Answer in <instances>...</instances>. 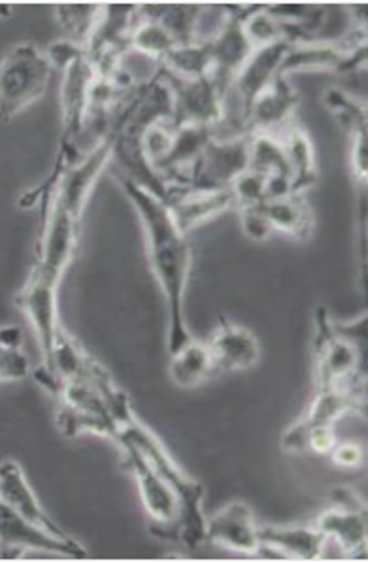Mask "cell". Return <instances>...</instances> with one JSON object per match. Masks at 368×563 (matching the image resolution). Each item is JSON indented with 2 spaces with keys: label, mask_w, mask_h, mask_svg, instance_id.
Here are the masks:
<instances>
[{
  "label": "cell",
  "mask_w": 368,
  "mask_h": 563,
  "mask_svg": "<svg viewBox=\"0 0 368 563\" xmlns=\"http://www.w3.org/2000/svg\"><path fill=\"white\" fill-rule=\"evenodd\" d=\"M121 186L144 225L149 265L167 301L168 352L172 354L193 339L183 316V297L193 267V250L189 246L188 235H183L176 225L167 202L129 178H123Z\"/></svg>",
  "instance_id": "obj_1"
},
{
  "label": "cell",
  "mask_w": 368,
  "mask_h": 563,
  "mask_svg": "<svg viewBox=\"0 0 368 563\" xmlns=\"http://www.w3.org/2000/svg\"><path fill=\"white\" fill-rule=\"evenodd\" d=\"M118 441H127L134 449L146 457V462L154 467L155 473L161 476L163 481L172 488L176 497L180 499L181 523L180 539L189 550L199 549L207 539H204V528H207V517L202 510L204 501V486L197 478L189 476L180 465L175 462V457L168 454L165 444L155 437L154 431L146 428L144 423L136 418L133 409L118 418Z\"/></svg>",
  "instance_id": "obj_2"
},
{
  "label": "cell",
  "mask_w": 368,
  "mask_h": 563,
  "mask_svg": "<svg viewBox=\"0 0 368 563\" xmlns=\"http://www.w3.org/2000/svg\"><path fill=\"white\" fill-rule=\"evenodd\" d=\"M367 314L352 323H336L327 310H315V384L317 389L346 388L365 391Z\"/></svg>",
  "instance_id": "obj_3"
},
{
  "label": "cell",
  "mask_w": 368,
  "mask_h": 563,
  "mask_svg": "<svg viewBox=\"0 0 368 563\" xmlns=\"http://www.w3.org/2000/svg\"><path fill=\"white\" fill-rule=\"evenodd\" d=\"M54 65L33 44H20L0 60V123L41 101L52 80Z\"/></svg>",
  "instance_id": "obj_4"
},
{
  "label": "cell",
  "mask_w": 368,
  "mask_h": 563,
  "mask_svg": "<svg viewBox=\"0 0 368 563\" xmlns=\"http://www.w3.org/2000/svg\"><path fill=\"white\" fill-rule=\"evenodd\" d=\"M121 450L125 452V462L133 471L136 486L141 492L142 505L147 517L152 520V533L159 539H180L181 505L172 488L161 476L155 473L154 467L146 462L138 450L127 441H120Z\"/></svg>",
  "instance_id": "obj_5"
},
{
  "label": "cell",
  "mask_w": 368,
  "mask_h": 563,
  "mask_svg": "<svg viewBox=\"0 0 368 563\" xmlns=\"http://www.w3.org/2000/svg\"><path fill=\"white\" fill-rule=\"evenodd\" d=\"M312 526L325 537L327 544H335L344 558L367 560V507L354 489H335L333 504Z\"/></svg>",
  "instance_id": "obj_6"
},
{
  "label": "cell",
  "mask_w": 368,
  "mask_h": 563,
  "mask_svg": "<svg viewBox=\"0 0 368 563\" xmlns=\"http://www.w3.org/2000/svg\"><path fill=\"white\" fill-rule=\"evenodd\" d=\"M59 276L49 275L42 268H31L25 286L15 296V307L27 318L38 342L42 363L49 357L55 339L60 333L59 309H57V289Z\"/></svg>",
  "instance_id": "obj_7"
},
{
  "label": "cell",
  "mask_w": 368,
  "mask_h": 563,
  "mask_svg": "<svg viewBox=\"0 0 368 563\" xmlns=\"http://www.w3.org/2000/svg\"><path fill=\"white\" fill-rule=\"evenodd\" d=\"M248 155L249 134L235 139L212 136L189 173L186 191L231 188V184L248 168Z\"/></svg>",
  "instance_id": "obj_8"
},
{
  "label": "cell",
  "mask_w": 368,
  "mask_h": 563,
  "mask_svg": "<svg viewBox=\"0 0 368 563\" xmlns=\"http://www.w3.org/2000/svg\"><path fill=\"white\" fill-rule=\"evenodd\" d=\"M367 391L346 388L317 389L309 410L283 433L281 446L286 452H301L302 437L312 428L336 426L344 416L363 415Z\"/></svg>",
  "instance_id": "obj_9"
},
{
  "label": "cell",
  "mask_w": 368,
  "mask_h": 563,
  "mask_svg": "<svg viewBox=\"0 0 368 563\" xmlns=\"http://www.w3.org/2000/svg\"><path fill=\"white\" fill-rule=\"evenodd\" d=\"M0 501L14 510L18 517L23 518L29 526L44 531L59 541H76L73 536L55 522L54 518L42 509L38 497L34 496L27 476L21 465L14 460L0 463Z\"/></svg>",
  "instance_id": "obj_10"
},
{
  "label": "cell",
  "mask_w": 368,
  "mask_h": 563,
  "mask_svg": "<svg viewBox=\"0 0 368 563\" xmlns=\"http://www.w3.org/2000/svg\"><path fill=\"white\" fill-rule=\"evenodd\" d=\"M204 539L215 547L246 556H259L261 549L254 510L244 501L225 505L214 517L207 518Z\"/></svg>",
  "instance_id": "obj_11"
},
{
  "label": "cell",
  "mask_w": 368,
  "mask_h": 563,
  "mask_svg": "<svg viewBox=\"0 0 368 563\" xmlns=\"http://www.w3.org/2000/svg\"><path fill=\"white\" fill-rule=\"evenodd\" d=\"M0 550L2 560H14L27 550L63 554V556L83 558L86 549L78 541H59L44 531L29 526L14 510L0 501Z\"/></svg>",
  "instance_id": "obj_12"
},
{
  "label": "cell",
  "mask_w": 368,
  "mask_h": 563,
  "mask_svg": "<svg viewBox=\"0 0 368 563\" xmlns=\"http://www.w3.org/2000/svg\"><path fill=\"white\" fill-rule=\"evenodd\" d=\"M259 556L294 562H315L325 558V537L309 526H259Z\"/></svg>",
  "instance_id": "obj_13"
},
{
  "label": "cell",
  "mask_w": 368,
  "mask_h": 563,
  "mask_svg": "<svg viewBox=\"0 0 368 563\" xmlns=\"http://www.w3.org/2000/svg\"><path fill=\"white\" fill-rule=\"evenodd\" d=\"M297 104L299 97L289 86L288 76L278 73L249 108L246 131L248 134H280L293 123Z\"/></svg>",
  "instance_id": "obj_14"
},
{
  "label": "cell",
  "mask_w": 368,
  "mask_h": 563,
  "mask_svg": "<svg viewBox=\"0 0 368 563\" xmlns=\"http://www.w3.org/2000/svg\"><path fill=\"white\" fill-rule=\"evenodd\" d=\"M218 373L252 369L261 357V346L249 329L221 320L207 341Z\"/></svg>",
  "instance_id": "obj_15"
},
{
  "label": "cell",
  "mask_w": 368,
  "mask_h": 563,
  "mask_svg": "<svg viewBox=\"0 0 368 563\" xmlns=\"http://www.w3.org/2000/svg\"><path fill=\"white\" fill-rule=\"evenodd\" d=\"M170 214L183 235L193 229L214 220L218 216L236 208L235 195L231 188L212 189V191H186L168 201Z\"/></svg>",
  "instance_id": "obj_16"
},
{
  "label": "cell",
  "mask_w": 368,
  "mask_h": 563,
  "mask_svg": "<svg viewBox=\"0 0 368 563\" xmlns=\"http://www.w3.org/2000/svg\"><path fill=\"white\" fill-rule=\"evenodd\" d=\"M259 212L267 218L272 231L291 236L294 241H309L314 233V212L302 195H283L259 205Z\"/></svg>",
  "instance_id": "obj_17"
},
{
  "label": "cell",
  "mask_w": 368,
  "mask_h": 563,
  "mask_svg": "<svg viewBox=\"0 0 368 563\" xmlns=\"http://www.w3.org/2000/svg\"><path fill=\"white\" fill-rule=\"evenodd\" d=\"M214 357L207 342L191 341L170 354L168 375L178 388L191 389L201 386L215 375Z\"/></svg>",
  "instance_id": "obj_18"
},
{
  "label": "cell",
  "mask_w": 368,
  "mask_h": 563,
  "mask_svg": "<svg viewBox=\"0 0 368 563\" xmlns=\"http://www.w3.org/2000/svg\"><path fill=\"white\" fill-rule=\"evenodd\" d=\"M280 136L291 168V194L302 195L317 181L314 144L297 121L281 131Z\"/></svg>",
  "instance_id": "obj_19"
},
{
  "label": "cell",
  "mask_w": 368,
  "mask_h": 563,
  "mask_svg": "<svg viewBox=\"0 0 368 563\" xmlns=\"http://www.w3.org/2000/svg\"><path fill=\"white\" fill-rule=\"evenodd\" d=\"M101 14L102 7H94V4H63L57 8V20L67 34L65 41L86 49L97 29V23L101 20Z\"/></svg>",
  "instance_id": "obj_20"
},
{
  "label": "cell",
  "mask_w": 368,
  "mask_h": 563,
  "mask_svg": "<svg viewBox=\"0 0 368 563\" xmlns=\"http://www.w3.org/2000/svg\"><path fill=\"white\" fill-rule=\"evenodd\" d=\"M31 375L27 357L23 354V336L18 328L0 329V383L21 380Z\"/></svg>",
  "instance_id": "obj_21"
},
{
  "label": "cell",
  "mask_w": 368,
  "mask_h": 563,
  "mask_svg": "<svg viewBox=\"0 0 368 563\" xmlns=\"http://www.w3.org/2000/svg\"><path fill=\"white\" fill-rule=\"evenodd\" d=\"M336 435L335 426H322V428H312L302 437L301 452H314L328 456L331 450L335 449Z\"/></svg>",
  "instance_id": "obj_22"
},
{
  "label": "cell",
  "mask_w": 368,
  "mask_h": 563,
  "mask_svg": "<svg viewBox=\"0 0 368 563\" xmlns=\"http://www.w3.org/2000/svg\"><path fill=\"white\" fill-rule=\"evenodd\" d=\"M241 212L242 229L252 241H267L268 236L275 231L268 225L267 218L259 212V208H242Z\"/></svg>",
  "instance_id": "obj_23"
},
{
  "label": "cell",
  "mask_w": 368,
  "mask_h": 563,
  "mask_svg": "<svg viewBox=\"0 0 368 563\" xmlns=\"http://www.w3.org/2000/svg\"><path fill=\"white\" fill-rule=\"evenodd\" d=\"M331 462L341 470H357L365 463V449L357 443H336L331 450Z\"/></svg>",
  "instance_id": "obj_24"
},
{
  "label": "cell",
  "mask_w": 368,
  "mask_h": 563,
  "mask_svg": "<svg viewBox=\"0 0 368 563\" xmlns=\"http://www.w3.org/2000/svg\"><path fill=\"white\" fill-rule=\"evenodd\" d=\"M12 15V7L0 4V18H10Z\"/></svg>",
  "instance_id": "obj_25"
}]
</instances>
